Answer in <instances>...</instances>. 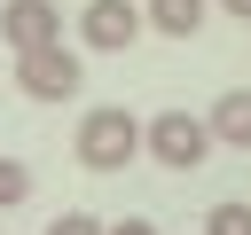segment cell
I'll use <instances>...</instances> for the list:
<instances>
[{
  "label": "cell",
  "mask_w": 251,
  "mask_h": 235,
  "mask_svg": "<svg viewBox=\"0 0 251 235\" xmlns=\"http://www.w3.org/2000/svg\"><path fill=\"white\" fill-rule=\"evenodd\" d=\"M0 39L24 55V47H47L63 39V8L55 0H0Z\"/></svg>",
  "instance_id": "5b68a950"
},
{
  "label": "cell",
  "mask_w": 251,
  "mask_h": 235,
  "mask_svg": "<svg viewBox=\"0 0 251 235\" xmlns=\"http://www.w3.org/2000/svg\"><path fill=\"white\" fill-rule=\"evenodd\" d=\"M102 235H157L149 219H118V227H102Z\"/></svg>",
  "instance_id": "8fae6325"
},
{
  "label": "cell",
  "mask_w": 251,
  "mask_h": 235,
  "mask_svg": "<svg viewBox=\"0 0 251 235\" xmlns=\"http://www.w3.org/2000/svg\"><path fill=\"white\" fill-rule=\"evenodd\" d=\"M212 141H227V149H251V86H227L220 102H212Z\"/></svg>",
  "instance_id": "8992f818"
},
{
  "label": "cell",
  "mask_w": 251,
  "mask_h": 235,
  "mask_svg": "<svg viewBox=\"0 0 251 235\" xmlns=\"http://www.w3.org/2000/svg\"><path fill=\"white\" fill-rule=\"evenodd\" d=\"M204 235H251V204H243V196H220V204L204 212Z\"/></svg>",
  "instance_id": "ba28073f"
},
{
  "label": "cell",
  "mask_w": 251,
  "mask_h": 235,
  "mask_svg": "<svg viewBox=\"0 0 251 235\" xmlns=\"http://www.w3.org/2000/svg\"><path fill=\"white\" fill-rule=\"evenodd\" d=\"M133 157H141V118H133V110L102 102V110L78 118V164H86V172H126Z\"/></svg>",
  "instance_id": "6da1fadb"
},
{
  "label": "cell",
  "mask_w": 251,
  "mask_h": 235,
  "mask_svg": "<svg viewBox=\"0 0 251 235\" xmlns=\"http://www.w3.org/2000/svg\"><path fill=\"white\" fill-rule=\"evenodd\" d=\"M141 149H149L165 172H196V164L212 157V125H204L196 110H157V118L141 125Z\"/></svg>",
  "instance_id": "7a4b0ae2"
},
{
  "label": "cell",
  "mask_w": 251,
  "mask_h": 235,
  "mask_svg": "<svg viewBox=\"0 0 251 235\" xmlns=\"http://www.w3.org/2000/svg\"><path fill=\"white\" fill-rule=\"evenodd\" d=\"M220 8H227V16H243V24H251V0H220Z\"/></svg>",
  "instance_id": "7c38bea8"
},
{
  "label": "cell",
  "mask_w": 251,
  "mask_h": 235,
  "mask_svg": "<svg viewBox=\"0 0 251 235\" xmlns=\"http://www.w3.org/2000/svg\"><path fill=\"white\" fill-rule=\"evenodd\" d=\"M16 86H24L31 102H71V94L86 86V70H78V47H63V39H47V47H24V55H16Z\"/></svg>",
  "instance_id": "3957f363"
},
{
  "label": "cell",
  "mask_w": 251,
  "mask_h": 235,
  "mask_svg": "<svg viewBox=\"0 0 251 235\" xmlns=\"http://www.w3.org/2000/svg\"><path fill=\"white\" fill-rule=\"evenodd\" d=\"M78 39L94 55H126L141 39V0H86L78 8Z\"/></svg>",
  "instance_id": "277c9868"
},
{
  "label": "cell",
  "mask_w": 251,
  "mask_h": 235,
  "mask_svg": "<svg viewBox=\"0 0 251 235\" xmlns=\"http://www.w3.org/2000/svg\"><path fill=\"white\" fill-rule=\"evenodd\" d=\"M24 196H31V164L0 157V212H8V204H24Z\"/></svg>",
  "instance_id": "9c48e42d"
},
{
  "label": "cell",
  "mask_w": 251,
  "mask_h": 235,
  "mask_svg": "<svg viewBox=\"0 0 251 235\" xmlns=\"http://www.w3.org/2000/svg\"><path fill=\"white\" fill-rule=\"evenodd\" d=\"M47 235H102V219H94V212H78V204H71V212H55V227H47Z\"/></svg>",
  "instance_id": "30bf717a"
},
{
  "label": "cell",
  "mask_w": 251,
  "mask_h": 235,
  "mask_svg": "<svg viewBox=\"0 0 251 235\" xmlns=\"http://www.w3.org/2000/svg\"><path fill=\"white\" fill-rule=\"evenodd\" d=\"M141 24L165 39H196L204 31V0H141Z\"/></svg>",
  "instance_id": "52a82bcc"
}]
</instances>
